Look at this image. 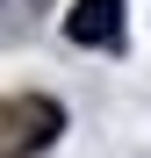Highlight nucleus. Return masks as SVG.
Segmentation results:
<instances>
[{"label": "nucleus", "mask_w": 151, "mask_h": 158, "mask_svg": "<svg viewBox=\"0 0 151 158\" xmlns=\"http://www.w3.org/2000/svg\"><path fill=\"white\" fill-rule=\"evenodd\" d=\"M65 36L86 43V50H115V43H122V0H72Z\"/></svg>", "instance_id": "obj_2"}, {"label": "nucleus", "mask_w": 151, "mask_h": 158, "mask_svg": "<svg viewBox=\"0 0 151 158\" xmlns=\"http://www.w3.org/2000/svg\"><path fill=\"white\" fill-rule=\"evenodd\" d=\"M65 137V108L50 94H0V158H36Z\"/></svg>", "instance_id": "obj_1"}]
</instances>
